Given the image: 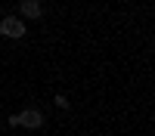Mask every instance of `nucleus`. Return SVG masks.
Masks as SVG:
<instances>
[{"instance_id":"3","label":"nucleus","mask_w":155,"mask_h":136,"mask_svg":"<svg viewBox=\"0 0 155 136\" xmlns=\"http://www.w3.org/2000/svg\"><path fill=\"white\" fill-rule=\"evenodd\" d=\"M44 16V6L37 0H22L19 3V19H41Z\"/></svg>"},{"instance_id":"1","label":"nucleus","mask_w":155,"mask_h":136,"mask_svg":"<svg viewBox=\"0 0 155 136\" xmlns=\"http://www.w3.org/2000/svg\"><path fill=\"white\" fill-rule=\"evenodd\" d=\"M9 124L12 127H28V130H37L44 124V115L37 108H25V111H19V115H12L9 118Z\"/></svg>"},{"instance_id":"2","label":"nucleus","mask_w":155,"mask_h":136,"mask_svg":"<svg viewBox=\"0 0 155 136\" xmlns=\"http://www.w3.org/2000/svg\"><path fill=\"white\" fill-rule=\"evenodd\" d=\"M0 34L9 37V40H19V37L25 34V22L19 16H6L3 22H0Z\"/></svg>"}]
</instances>
